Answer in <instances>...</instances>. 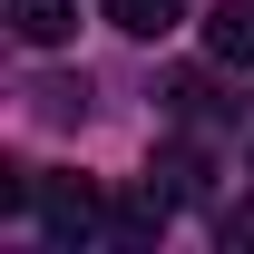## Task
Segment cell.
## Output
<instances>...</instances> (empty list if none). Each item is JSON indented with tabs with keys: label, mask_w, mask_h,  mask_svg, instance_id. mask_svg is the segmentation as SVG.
Here are the masks:
<instances>
[{
	"label": "cell",
	"mask_w": 254,
	"mask_h": 254,
	"mask_svg": "<svg viewBox=\"0 0 254 254\" xmlns=\"http://www.w3.org/2000/svg\"><path fill=\"white\" fill-rule=\"evenodd\" d=\"M30 205H39V225H49L59 245H98V235H108V215H118V205H108L88 176H39V186H30Z\"/></svg>",
	"instance_id": "1"
},
{
	"label": "cell",
	"mask_w": 254,
	"mask_h": 254,
	"mask_svg": "<svg viewBox=\"0 0 254 254\" xmlns=\"http://www.w3.org/2000/svg\"><path fill=\"white\" fill-rule=\"evenodd\" d=\"M166 215H176V195L147 176V186H127V195H118V215H108V245H157V235H166Z\"/></svg>",
	"instance_id": "2"
},
{
	"label": "cell",
	"mask_w": 254,
	"mask_h": 254,
	"mask_svg": "<svg viewBox=\"0 0 254 254\" xmlns=\"http://www.w3.org/2000/svg\"><path fill=\"white\" fill-rule=\"evenodd\" d=\"M205 59L215 68H254V0H215L205 10Z\"/></svg>",
	"instance_id": "3"
},
{
	"label": "cell",
	"mask_w": 254,
	"mask_h": 254,
	"mask_svg": "<svg viewBox=\"0 0 254 254\" xmlns=\"http://www.w3.org/2000/svg\"><path fill=\"white\" fill-rule=\"evenodd\" d=\"M10 30L30 39V49H59L78 30V0H10Z\"/></svg>",
	"instance_id": "4"
},
{
	"label": "cell",
	"mask_w": 254,
	"mask_h": 254,
	"mask_svg": "<svg viewBox=\"0 0 254 254\" xmlns=\"http://www.w3.org/2000/svg\"><path fill=\"white\" fill-rule=\"evenodd\" d=\"M98 10H108L127 39H166L176 20H186V0H98Z\"/></svg>",
	"instance_id": "5"
},
{
	"label": "cell",
	"mask_w": 254,
	"mask_h": 254,
	"mask_svg": "<svg viewBox=\"0 0 254 254\" xmlns=\"http://www.w3.org/2000/svg\"><path fill=\"white\" fill-rule=\"evenodd\" d=\"M245 176H254V147H245Z\"/></svg>",
	"instance_id": "6"
}]
</instances>
